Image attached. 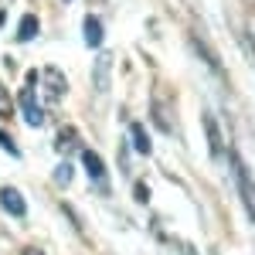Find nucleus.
<instances>
[{
    "instance_id": "1",
    "label": "nucleus",
    "mask_w": 255,
    "mask_h": 255,
    "mask_svg": "<svg viewBox=\"0 0 255 255\" xmlns=\"http://www.w3.org/2000/svg\"><path fill=\"white\" fill-rule=\"evenodd\" d=\"M232 163H235L238 194H242V208H245V211H249V218L255 221V180H252V174H249V167H245L242 153H235V157H232Z\"/></svg>"
},
{
    "instance_id": "2",
    "label": "nucleus",
    "mask_w": 255,
    "mask_h": 255,
    "mask_svg": "<svg viewBox=\"0 0 255 255\" xmlns=\"http://www.w3.org/2000/svg\"><path fill=\"white\" fill-rule=\"evenodd\" d=\"M34 82H38V75L27 79V85L20 89L17 102H20V109H24V119H27L31 126H41V123H44V113L38 109V99H34Z\"/></svg>"
},
{
    "instance_id": "3",
    "label": "nucleus",
    "mask_w": 255,
    "mask_h": 255,
    "mask_svg": "<svg viewBox=\"0 0 255 255\" xmlns=\"http://www.w3.org/2000/svg\"><path fill=\"white\" fill-rule=\"evenodd\" d=\"M0 204H3V211H7V215H14V218H24V211H27L24 194L14 191V187H0Z\"/></svg>"
},
{
    "instance_id": "4",
    "label": "nucleus",
    "mask_w": 255,
    "mask_h": 255,
    "mask_svg": "<svg viewBox=\"0 0 255 255\" xmlns=\"http://www.w3.org/2000/svg\"><path fill=\"white\" fill-rule=\"evenodd\" d=\"M44 85H48V96L51 99L65 96V75H61L58 68H44Z\"/></svg>"
},
{
    "instance_id": "5",
    "label": "nucleus",
    "mask_w": 255,
    "mask_h": 255,
    "mask_svg": "<svg viewBox=\"0 0 255 255\" xmlns=\"http://www.w3.org/2000/svg\"><path fill=\"white\" fill-rule=\"evenodd\" d=\"M82 163H85V170H89L92 180H102V177H106V167H102V160H99L92 150H82Z\"/></svg>"
},
{
    "instance_id": "6",
    "label": "nucleus",
    "mask_w": 255,
    "mask_h": 255,
    "mask_svg": "<svg viewBox=\"0 0 255 255\" xmlns=\"http://www.w3.org/2000/svg\"><path fill=\"white\" fill-rule=\"evenodd\" d=\"M204 129H208V146H211V157H221V133H218V123L211 116H204Z\"/></svg>"
},
{
    "instance_id": "7",
    "label": "nucleus",
    "mask_w": 255,
    "mask_h": 255,
    "mask_svg": "<svg viewBox=\"0 0 255 255\" xmlns=\"http://www.w3.org/2000/svg\"><path fill=\"white\" fill-rule=\"evenodd\" d=\"M129 136H133V143H136V153L146 157V153H150V136H146V129H143L139 123H133V126H129Z\"/></svg>"
},
{
    "instance_id": "8",
    "label": "nucleus",
    "mask_w": 255,
    "mask_h": 255,
    "mask_svg": "<svg viewBox=\"0 0 255 255\" xmlns=\"http://www.w3.org/2000/svg\"><path fill=\"white\" fill-rule=\"evenodd\" d=\"M75 143H79V136H75V129H72V126H65V129L58 133V139H55V146H58V153H68V150H72Z\"/></svg>"
},
{
    "instance_id": "9",
    "label": "nucleus",
    "mask_w": 255,
    "mask_h": 255,
    "mask_svg": "<svg viewBox=\"0 0 255 255\" xmlns=\"http://www.w3.org/2000/svg\"><path fill=\"white\" fill-rule=\"evenodd\" d=\"M85 41H89L92 48H99V44H102V27H99L96 17H85Z\"/></svg>"
},
{
    "instance_id": "10",
    "label": "nucleus",
    "mask_w": 255,
    "mask_h": 255,
    "mask_svg": "<svg viewBox=\"0 0 255 255\" xmlns=\"http://www.w3.org/2000/svg\"><path fill=\"white\" fill-rule=\"evenodd\" d=\"M34 34H38V17H31V14H27V17L20 20V27H17V38L20 41H31Z\"/></svg>"
},
{
    "instance_id": "11",
    "label": "nucleus",
    "mask_w": 255,
    "mask_h": 255,
    "mask_svg": "<svg viewBox=\"0 0 255 255\" xmlns=\"http://www.w3.org/2000/svg\"><path fill=\"white\" fill-rule=\"evenodd\" d=\"M55 184H61V187L72 184V167H68V163H61L58 170H55Z\"/></svg>"
},
{
    "instance_id": "12",
    "label": "nucleus",
    "mask_w": 255,
    "mask_h": 255,
    "mask_svg": "<svg viewBox=\"0 0 255 255\" xmlns=\"http://www.w3.org/2000/svg\"><path fill=\"white\" fill-rule=\"evenodd\" d=\"M10 109H14V106H10V99H7V89L0 85V119L10 116Z\"/></svg>"
},
{
    "instance_id": "13",
    "label": "nucleus",
    "mask_w": 255,
    "mask_h": 255,
    "mask_svg": "<svg viewBox=\"0 0 255 255\" xmlns=\"http://www.w3.org/2000/svg\"><path fill=\"white\" fill-rule=\"evenodd\" d=\"M0 146H3V150H7L10 157H17V146H14V139L7 136V133H0Z\"/></svg>"
},
{
    "instance_id": "14",
    "label": "nucleus",
    "mask_w": 255,
    "mask_h": 255,
    "mask_svg": "<svg viewBox=\"0 0 255 255\" xmlns=\"http://www.w3.org/2000/svg\"><path fill=\"white\" fill-rule=\"evenodd\" d=\"M24 255H44V252H41V249H34V245H27V249H24Z\"/></svg>"
}]
</instances>
